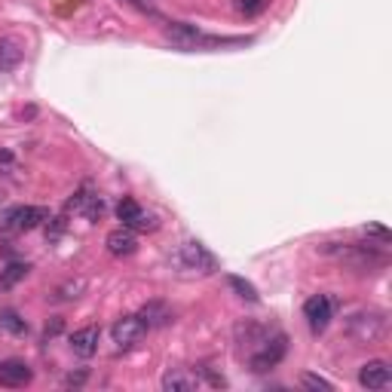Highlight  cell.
Wrapping results in <instances>:
<instances>
[{
	"label": "cell",
	"mask_w": 392,
	"mask_h": 392,
	"mask_svg": "<svg viewBox=\"0 0 392 392\" xmlns=\"http://www.w3.org/2000/svg\"><path fill=\"white\" fill-rule=\"evenodd\" d=\"M227 285L236 291L239 297L243 300H248V304H257V300H261V295H257V288L252 285V282H245L243 276H227Z\"/></svg>",
	"instance_id": "d6986e66"
},
{
	"label": "cell",
	"mask_w": 392,
	"mask_h": 392,
	"mask_svg": "<svg viewBox=\"0 0 392 392\" xmlns=\"http://www.w3.org/2000/svg\"><path fill=\"white\" fill-rule=\"evenodd\" d=\"M172 266L178 273H190V276H208V273L218 270V257L203 243H184L172 255Z\"/></svg>",
	"instance_id": "7a4b0ae2"
},
{
	"label": "cell",
	"mask_w": 392,
	"mask_h": 392,
	"mask_svg": "<svg viewBox=\"0 0 392 392\" xmlns=\"http://www.w3.org/2000/svg\"><path fill=\"white\" fill-rule=\"evenodd\" d=\"M98 340H102V331H98L95 325H89V328L74 331V334L68 337V344H71V349H74V356L93 358V356L98 353Z\"/></svg>",
	"instance_id": "8fae6325"
},
{
	"label": "cell",
	"mask_w": 392,
	"mask_h": 392,
	"mask_svg": "<svg viewBox=\"0 0 392 392\" xmlns=\"http://www.w3.org/2000/svg\"><path fill=\"white\" fill-rule=\"evenodd\" d=\"M288 353V337L285 334H273V337H264L261 340V349L252 353V371L264 374L270 368H276V365L285 358Z\"/></svg>",
	"instance_id": "277c9868"
},
{
	"label": "cell",
	"mask_w": 392,
	"mask_h": 392,
	"mask_svg": "<svg viewBox=\"0 0 392 392\" xmlns=\"http://www.w3.org/2000/svg\"><path fill=\"white\" fill-rule=\"evenodd\" d=\"M199 371H203V374H205V380H208V383H212V386H227V380H224V377H221V374H215L212 368H208V365H203V368H199Z\"/></svg>",
	"instance_id": "cb8c5ba5"
},
{
	"label": "cell",
	"mask_w": 392,
	"mask_h": 392,
	"mask_svg": "<svg viewBox=\"0 0 392 392\" xmlns=\"http://www.w3.org/2000/svg\"><path fill=\"white\" fill-rule=\"evenodd\" d=\"M300 383H304L306 389H322V392H331V389H334V383L325 380V377H319V374H300Z\"/></svg>",
	"instance_id": "7402d4cb"
},
{
	"label": "cell",
	"mask_w": 392,
	"mask_h": 392,
	"mask_svg": "<svg viewBox=\"0 0 392 392\" xmlns=\"http://www.w3.org/2000/svg\"><path fill=\"white\" fill-rule=\"evenodd\" d=\"M0 328H6V331H10V334H15V337H25V334H28V322H25L15 310H10V306H0Z\"/></svg>",
	"instance_id": "9a60e30c"
},
{
	"label": "cell",
	"mask_w": 392,
	"mask_h": 392,
	"mask_svg": "<svg viewBox=\"0 0 392 392\" xmlns=\"http://www.w3.org/2000/svg\"><path fill=\"white\" fill-rule=\"evenodd\" d=\"M365 233H371V236H377V239H380L383 245L389 243V230H386V227H368V230H365Z\"/></svg>",
	"instance_id": "d4e9b609"
},
{
	"label": "cell",
	"mask_w": 392,
	"mask_h": 392,
	"mask_svg": "<svg viewBox=\"0 0 392 392\" xmlns=\"http://www.w3.org/2000/svg\"><path fill=\"white\" fill-rule=\"evenodd\" d=\"M165 37L172 40V43H178V46H199V43H233V40H215V37H203L199 31L194 28V25H187V22H172L169 28H165Z\"/></svg>",
	"instance_id": "52a82bcc"
},
{
	"label": "cell",
	"mask_w": 392,
	"mask_h": 392,
	"mask_svg": "<svg viewBox=\"0 0 392 392\" xmlns=\"http://www.w3.org/2000/svg\"><path fill=\"white\" fill-rule=\"evenodd\" d=\"M83 380H86V371H80V374H71V377H65V386H80Z\"/></svg>",
	"instance_id": "484cf974"
},
{
	"label": "cell",
	"mask_w": 392,
	"mask_h": 392,
	"mask_svg": "<svg viewBox=\"0 0 392 392\" xmlns=\"http://www.w3.org/2000/svg\"><path fill=\"white\" fill-rule=\"evenodd\" d=\"M104 245H107V252H111L114 257H129V255H135V252H138L135 230H129V227L111 230V233H107V239H104Z\"/></svg>",
	"instance_id": "7c38bea8"
},
{
	"label": "cell",
	"mask_w": 392,
	"mask_h": 392,
	"mask_svg": "<svg viewBox=\"0 0 392 392\" xmlns=\"http://www.w3.org/2000/svg\"><path fill=\"white\" fill-rule=\"evenodd\" d=\"M49 221V208H43V205H15V208H10L6 212V227L10 230H19V233H25V230H34V227H40V224H46Z\"/></svg>",
	"instance_id": "5b68a950"
},
{
	"label": "cell",
	"mask_w": 392,
	"mask_h": 392,
	"mask_svg": "<svg viewBox=\"0 0 392 392\" xmlns=\"http://www.w3.org/2000/svg\"><path fill=\"white\" fill-rule=\"evenodd\" d=\"M28 270H31V266H28V264H19V261L6 264L4 270H0V288L10 291V288L15 285V282H22L25 276H28Z\"/></svg>",
	"instance_id": "2e32d148"
},
{
	"label": "cell",
	"mask_w": 392,
	"mask_h": 392,
	"mask_svg": "<svg viewBox=\"0 0 392 392\" xmlns=\"http://www.w3.org/2000/svg\"><path fill=\"white\" fill-rule=\"evenodd\" d=\"M325 257H334L340 264H349L353 270H377L386 266V255L374 243H325L319 245Z\"/></svg>",
	"instance_id": "6da1fadb"
},
{
	"label": "cell",
	"mask_w": 392,
	"mask_h": 392,
	"mask_svg": "<svg viewBox=\"0 0 392 392\" xmlns=\"http://www.w3.org/2000/svg\"><path fill=\"white\" fill-rule=\"evenodd\" d=\"M163 389L165 392H194L196 389V380L187 377V374H181V371H169L163 377Z\"/></svg>",
	"instance_id": "e0dca14e"
},
{
	"label": "cell",
	"mask_w": 392,
	"mask_h": 392,
	"mask_svg": "<svg viewBox=\"0 0 392 392\" xmlns=\"http://www.w3.org/2000/svg\"><path fill=\"white\" fill-rule=\"evenodd\" d=\"M22 43L13 37H0V71H13L22 62Z\"/></svg>",
	"instance_id": "5bb4252c"
},
{
	"label": "cell",
	"mask_w": 392,
	"mask_h": 392,
	"mask_svg": "<svg viewBox=\"0 0 392 392\" xmlns=\"http://www.w3.org/2000/svg\"><path fill=\"white\" fill-rule=\"evenodd\" d=\"M138 319L144 322V328H163V325H169L172 322V310L163 304V300H150V304L141 306V313H138Z\"/></svg>",
	"instance_id": "4fadbf2b"
},
{
	"label": "cell",
	"mask_w": 392,
	"mask_h": 392,
	"mask_svg": "<svg viewBox=\"0 0 392 392\" xmlns=\"http://www.w3.org/2000/svg\"><path fill=\"white\" fill-rule=\"evenodd\" d=\"M331 313H334V304H331V300L325 297V295H316V297H310V300L304 304V316H306V322H310L313 334H319V331L328 328Z\"/></svg>",
	"instance_id": "ba28073f"
},
{
	"label": "cell",
	"mask_w": 392,
	"mask_h": 392,
	"mask_svg": "<svg viewBox=\"0 0 392 392\" xmlns=\"http://www.w3.org/2000/svg\"><path fill=\"white\" fill-rule=\"evenodd\" d=\"M31 380H34V371H31L25 362H19V358H10V362L0 365V386L22 389V386H28Z\"/></svg>",
	"instance_id": "30bf717a"
},
{
	"label": "cell",
	"mask_w": 392,
	"mask_h": 392,
	"mask_svg": "<svg viewBox=\"0 0 392 392\" xmlns=\"http://www.w3.org/2000/svg\"><path fill=\"white\" fill-rule=\"evenodd\" d=\"M346 331L356 340H362V344H377V340H383L386 337V331H389L386 313H380V310L353 313L349 316V322H346Z\"/></svg>",
	"instance_id": "3957f363"
},
{
	"label": "cell",
	"mask_w": 392,
	"mask_h": 392,
	"mask_svg": "<svg viewBox=\"0 0 392 392\" xmlns=\"http://www.w3.org/2000/svg\"><path fill=\"white\" fill-rule=\"evenodd\" d=\"M83 288H86V282H83V279H77V282H65V285H58V288L53 291V300H77Z\"/></svg>",
	"instance_id": "ffe728a7"
},
{
	"label": "cell",
	"mask_w": 392,
	"mask_h": 392,
	"mask_svg": "<svg viewBox=\"0 0 392 392\" xmlns=\"http://www.w3.org/2000/svg\"><path fill=\"white\" fill-rule=\"evenodd\" d=\"M0 165H13V154H10V150H0Z\"/></svg>",
	"instance_id": "83f0119b"
},
{
	"label": "cell",
	"mask_w": 392,
	"mask_h": 392,
	"mask_svg": "<svg viewBox=\"0 0 392 392\" xmlns=\"http://www.w3.org/2000/svg\"><path fill=\"white\" fill-rule=\"evenodd\" d=\"M144 334H147V328H144V322H141L138 316H123V319H116L111 325V337H114V344L120 349H132L135 344H141V337Z\"/></svg>",
	"instance_id": "8992f818"
},
{
	"label": "cell",
	"mask_w": 392,
	"mask_h": 392,
	"mask_svg": "<svg viewBox=\"0 0 392 392\" xmlns=\"http://www.w3.org/2000/svg\"><path fill=\"white\" fill-rule=\"evenodd\" d=\"M80 212L86 215L89 221H98V218H102V212H104V199H102V196H89L86 205H83Z\"/></svg>",
	"instance_id": "603a6c76"
},
{
	"label": "cell",
	"mask_w": 392,
	"mask_h": 392,
	"mask_svg": "<svg viewBox=\"0 0 392 392\" xmlns=\"http://www.w3.org/2000/svg\"><path fill=\"white\" fill-rule=\"evenodd\" d=\"M138 215H141V205H138L132 196H123V199H120V205H116V218L123 221V227H129V230H132V224L138 221Z\"/></svg>",
	"instance_id": "ac0fdd59"
},
{
	"label": "cell",
	"mask_w": 392,
	"mask_h": 392,
	"mask_svg": "<svg viewBox=\"0 0 392 392\" xmlns=\"http://www.w3.org/2000/svg\"><path fill=\"white\" fill-rule=\"evenodd\" d=\"M233 6H236L239 15L252 19V15H261L266 10V0H233Z\"/></svg>",
	"instance_id": "44dd1931"
},
{
	"label": "cell",
	"mask_w": 392,
	"mask_h": 392,
	"mask_svg": "<svg viewBox=\"0 0 392 392\" xmlns=\"http://www.w3.org/2000/svg\"><path fill=\"white\" fill-rule=\"evenodd\" d=\"M358 383H362L365 389H386L392 383V368L386 362H380V358L365 362L362 371H358Z\"/></svg>",
	"instance_id": "9c48e42d"
},
{
	"label": "cell",
	"mask_w": 392,
	"mask_h": 392,
	"mask_svg": "<svg viewBox=\"0 0 392 392\" xmlns=\"http://www.w3.org/2000/svg\"><path fill=\"white\" fill-rule=\"evenodd\" d=\"M58 331H62V319H55V322H53V325H49V328H46V340L53 337V334H58Z\"/></svg>",
	"instance_id": "4316f807"
}]
</instances>
